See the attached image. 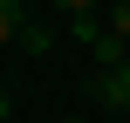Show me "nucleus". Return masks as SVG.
I'll use <instances>...</instances> for the list:
<instances>
[{"mask_svg": "<svg viewBox=\"0 0 130 123\" xmlns=\"http://www.w3.org/2000/svg\"><path fill=\"white\" fill-rule=\"evenodd\" d=\"M96 96H103V103H110V110H130V68H123V62H117V68H103V75H96Z\"/></svg>", "mask_w": 130, "mask_h": 123, "instance_id": "1", "label": "nucleus"}, {"mask_svg": "<svg viewBox=\"0 0 130 123\" xmlns=\"http://www.w3.org/2000/svg\"><path fill=\"white\" fill-rule=\"evenodd\" d=\"M21 34V0H0V48Z\"/></svg>", "mask_w": 130, "mask_h": 123, "instance_id": "2", "label": "nucleus"}, {"mask_svg": "<svg viewBox=\"0 0 130 123\" xmlns=\"http://www.w3.org/2000/svg\"><path fill=\"white\" fill-rule=\"evenodd\" d=\"M110 34H123V41H130V0L117 7V14H110Z\"/></svg>", "mask_w": 130, "mask_h": 123, "instance_id": "3", "label": "nucleus"}, {"mask_svg": "<svg viewBox=\"0 0 130 123\" xmlns=\"http://www.w3.org/2000/svg\"><path fill=\"white\" fill-rule=\"evenodd\" d=\"M55 7H62V14H89L96 0H55Z\"/></svg>", "mask_w": 130, "mask_h": 123, "instance_id": "4", "label": "nucleus"}, {"mask_svg": "<svg viewBox=\"0 0 130 123\" xmlns=\"http://www.w3.org/2000/svg\"><path fill=\"white\" fill-rule=\"evenodd\" d=\"M0 123H7V89H0Z\"/></svg>", "mask_w": 130, "mask_h": 123, "instance_id": "5", "label": "nucleus"}]
</instances>
